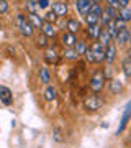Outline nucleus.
Wrapping results in <instances>:
<instances>
[{
  "label": "nucleus",
  "instance_id": "21",
  "mask_svg": "<svg viewBox=\"0 0 131 148\" xmlns=\"http://www.w3.org/2000/svg\"><path fill=\"white\" fill-rule=\"evenodd\" d=\"M39 81H41L43 84L49 86V82H51V74H49V69H48V68H41V69H39Z\"/></svg>",
  "mask_w": 131,
  "mask_h": 148
},
{
  "label": "nucleus",
  "instance_id": "40",
  "mask_svg": "<svg viewBox=\"0 0 131 148\" xmlns=\"http://www.w3.org/2000/svg\"><path fill=\"white\" fill-rule=\"evenodd\" d=\"M128 43H130V45H131V33H130V40H128Z\"/></svg>",
  "mask_w": 131,
  "mask_h": 148
},
{
  "label": "nucleus",
  "instance_id": "16",
  "mask_svg": "<svg viewBox=\"0 0 131 148\" xmlns=\"http://www.w3.org/2000/svg\"><path fill=\"white\" fill-rule=\"evenodd\" d=\"M44 59H46V63H56V61H58V51H56V49H54V48H48L46 49V53H44Z\"/></svg>",
  "mask_w": 131,
  "mask_h": 148
},
{
  "label": "nucleus",
  "instance_id": "26",
  "mask_svg": "<svg viewBox=\"0 0 131 148\" xmlns=\"http://www.w3.org/2000/svg\"><path fill=\"white\" fill-rule=\"evenodd\" d=\"M85 21H87V25H89V27H92V25H98L100 16L92 15V13H87V15H85Z\"/></svg>",
  "mask_w": 131,
  "mask_h": 148
},
{
  "label": "nucleus",
  "instance_id": "2",
  "mask_svg": "<svg viewBox=\"0 0 131 148\" xmlns=\"http://www.w3.org/2000/svg\"><path fill=\"white\" fill-rule=\"evenodd\" d=\"M105 81H107V76H105V73H103V71H97V73L92 76V79H90V82H89L90 89L94 90V92H100V90L103 89Z\"/></svg>",
  "mask_w": 131,
  "mask_h": 148
},
{
  "label": "nucleus",
  "instance_id": "20",
  "mask_svg": "<svg viewBox=\"0 0 131 148\" xmlns=\"http://www.w3.org/2000/svg\"><path fill=\"white\" fill-rule=\"evenodd\" d=\"M87 43L82 41V40H79V41H75V45H74V51L77 53V56H84V53L87 51Z\"/></svg>",
  "mask_w": 131,
  "mask_h": 148
},
{
  "label": "nucleus",
  "instance_id": "12",
  "mask_svg": "<svg viewBox=\"0 0 131 148\" xmlns=\"http://www.w3.org/2000/svg\"><path fill=\"white\" fill-rule=\"evenodd\" d=\"M28 18V21L31 23V27L33 28H39L41 30L43 25H44V20H43V16H39L38 13H30V15L26 16Z\"/></svg>",
  "mask_w": 131,
  "mask_h": 148
},
{
  "label": "nucleus",
  "instance_id": "5",
  "mask_svg": "<svg viewBox=\"0 0 131 148\" xmlns=\"http://www.w3.org/2000/svg\"><path fill=\"white\" fill-rule=\"evenodd\" d=\"M102 104H103V102L100 101L97 95H89V97L84 101V106H85L87 110H97V109L102 107Z\"/></svg>",
  "mask_w": 131,
  "mask_h": 148
},
{
  "label": "nucleus",
  "instance_id": "19",
  "mask_svg": "<svg viewBox=\"0 0 131 148\" xmlns=\"http://www.w3.org/2000/svg\"><path fill=\"white\" fill-rule=\"evenodd\" d=\"M66 27H67V32H71V33H75L80 30V23H79L77 20H74V18H69L67 21H66Z\"/></svg>",
  "mask_w": 131,
  "mask_h": 148
},
{
  "label": "nucleus",
  "instance_id": "11",
  "mask_svg": "<svg viewBox=\"0 0 131 148\" xmlns=\"http://www.w3.org/2000/svg\"><path fill=\"white\" fill-rule=\"evenodd\" d=\"M52 12L58 16L67 15V3H66V2H54V3H52Z\"/></svg>",
  "mask_w": 131,
  "mask_h": 148
},
{
  "label": "nucleus",
  "instance_id": "38",
  "mask_svg": "<svg viewBox=\"0 0 131 148\" xmlns=\"http://www.w3.org/2000/svg\"><path fill=\"white\" fill-rule=\"evenodd\" d=\"M90 2H92V3H98L100 0H90Z\"/></svg>",
  "mask_w": 131,
  "mask_h": 148
},
{
  "label": "nucleus",
  "instance_id": "7",
  "mask_svg": "<svg viewBox=\"0 0 131 148\" xmlns=\"http://www.w3.org/2000/svg\"><path fill=\"white\" fill-rule=\"evenodd\" d=\"M0 101L3 102L5 106H10L13 102V95H12V90L7 87V86H0Z\"/></svg>",
  "mask_w": 131,
  "mask_h": 148
},
{
  "label": "nucleus",
  "instance_id": "27",
  "mask_svg": "<svg viewBox=\"0 0 131 148\" xmlns=\"http://www.w3.org/2000/svg\"><path fill=\"white\" fill-rule=\"evenodd\" d=\"M25 8L28 10V13H36V10H38V3L35 2V0H26Z\"/></svg>",
  "mask_w": 131,
  "mask_h": 148
},
{
  "label": "nucleus",
  "instance_id": "24",
  "mask_svg": "<svg viewBox=\"0 0 131 148\" xmlns=\"http://www.w3.org/2000/svg\"><path fill=\"white\" fill-rule=\"evenodd\" d=\"M100 32H102L100 25H92V27H89V30H87V33H89V36L92 38V40H98Z\"/></svg>",
  "mask_w": 131,
  "mask_h": 148
},
{
  "label": "nucleus",
  "instance_id": "34",
  "mask_svg": "<svg viewBox=\"0 0 131 148\" xmlns=\"http://www.w3.org/2000/svg\"><path fill=\"white\" fill-rule=\"evenodd\" d=\"M107 3H108V7H111V8H115L116 12L121 8V3L120 0H107Z\"/></svg>",
  "mask_w": 131,
  "mask_h": 148
},
{
  "label": "nucleus",
  "instance_id": "14",
  "mask_svg": "<svg viewBox=\"0 0 131 148\" xmlns=\"http://www.w3.org/2000/svg\"><path fill=\"white\" fill-rule=\"evenodd\" d=\"M123 82H121L120 79H111L110 82H108V89H110L111 94H118V92H121L123 90Z\"/></svg>",
  "mask_w": 131,
  "mask_h": 148
},
{
  "label": "nucleus",
  "instance_id": "39",
  "mask_svg": "<svg viewBox=\"0 0 131 148\" xmlns=\"http://www.w3.org/2000/svg\"><path fill=\"white\" fill-rule=\"evenodd\" d=\"M128 56H130V59H131V49H130V51H128Z\"/></svg>",
  "mask_w": 131,
  "mask_h": 148
},
{
  "label": "nucleus",
  "instance_id": "3",
  "mask_svg": "<svg viewBox=\"0 0 131 148\" xmlns=\"http://www.w3.org/2000/svg\"><path fill=\"white\" fill-rule=\"evenodd\" d=\"M116 15H118V12L115 10V8H111V7H105L103 8V13H102V16H100V21H102V25H107V23H110V21H113L116 18Z\"/></svg>",
  "mask_w": 131,
  "mask_h": 148
},
{
  "label": "nucleus",
  "instance_id": "1",
  "mask_svg": "<svg viewBox=\"0 0 131 148\" xmlns=\"http://www.w3.org/2000/svg\"><path fill=\"white\" fill-rule=\"evenodd\" d=\"M15 23H16V27L20 28V32H21V35H23V36H33L35 28L31 27V23L28 21V18H26L25 15H16Z\"/></svg>",
  "mask_w": 131,
  "mask_h": 148
},
{
  "label": "nucleus",
  "instance_id": "33",
  "mask_svg": "<svg viewBox=\"0 0 131 148\" xmlns=\"http://www.w3.org/2000/svg\"><path fill=\"white\" fill-rule=\"evenodd\" d=\"M113 23H115V27H116V30H118V32H120V30H125V28H126V21H123L121 18H118V16L113 20Z\"/></svg>",
  "mask_w": 131,
  "mask_h": 148
},
{
  "label": "nucleus",
  "instance_id": "8",
  "mask_svg": "<svg viewBox=\"0 0 131 148\" xmlns=\"http://www.w3.org/2000/svg\"><path fill=\"white\" fill-rule=\"evenodd\" d=\"M92 49H94V54H95V63H103L105 61V48L97 41L92 45Z\"/></svg>",
  "mask_w": 131,
  "mask_h": 148
},
{
  "label": "nucleus",
  "instance_id": "6",
  "mask_svg": "<svg viewBox=\"0 0 131 148\" xmlns=\"http://www.w3.org/2000/svg\"><path fill=\"white\" fill-rule=\"evenodd\" d=\"M92 2L90 0H75V10L80 13V15H87L92 8Z\"/></svg>",
  "mask_w": 131,
  "mask_h": 148
},
{
  "label": "nucleus",
  "instance_id": "35",
  "mask_svg": "<svg viewBox=\"0 0 131 148\" xmlns=\"http://www.w3.org/2000/svg\"><path fill=\"white\" fill-rule=\"evenodd\" d=\"M7 12H8V2L0 0V13H7Z\"/></svg>",
  "mask_w": 131,
  "mask_h": 148
},
{
  "label": "nucleus",
  "instance_id": "4",
  "mask_svg": "<svg viewBox=\"0 0 131 148\" xmlns=\"http://www.w3.org/2000/svg\"><path fill=\"white\" fill-rule=\"evenodd\" d=\"M130 119H131V102H128L125 107V110H123V115H121V120H120V127H118L116 133H121L125 130L126 125H128V122H130Z\"/></svg>",
  "mask_w": 131,
  "mask_h": 148
},
{
  "label": "nucleus",
  "instance_id": "31",
  "mask_svg": "<svg viewBox=\"0 0 131 148\" xmlns=\"http://www.w3.org/2000/svg\"><path fill=\"white\" fill-rule=\"evenodd\" d=\"M58 18H59V16L56 15V13H54L52 10H49V12L46 13V15H44V20H46L48 23H54V21L58 20Z\"/></svg>",
  "mask_w": 131,
  "mask_h": 148
},
{
  "label": "nucleus",
  "instance_id": "30",
  "mask_svg": "<svg viewBox=\"0 0 131 148\" xmlns=\"http://www.w3.org/2000/svg\"><path fill=\"white\" fill-rule=\"evenodd\" d=\"M89 13H92V15H97V16H102V13H103V8H102L98 3H94Z\"/></svg>",
  "mask_w": 131,
  "mask_h": 148
},
{
  "label": "nucleus",
  "instance_id": "10",
  "mask_svg": "<svg viewBox=\"0 0 131 148\" xmlns=\"http://www.w3.org/2000/svg\"><path fill=\"white\" fill-rule=\"evenodd\" d=\"M41 33L46 38H54L56 35H58L54 23H48V21H44V25H43V28H41Z\"/></svg>",
  "mask_w": 131,
  "mask_h": 148
},
{
  "label": "nucleus",
  "instance_id": "32",
  "mask_svg": "<svg viewBox=\"0 0 131 148\" xmlns=\"http://www.w3.org/2000/svg\"><path fill=\"white\" fill-rule=\"evenodd\" d=\"M36 45H38V48H46L48 46V38L44 36V35H39L38 36V40H36Z\"/></svg>",
  "mask_w": 131,
  "mask_h": 148
},
{
  "label": "nucleus",
  "instance_id": "18",
  "mask_svg": "<svg viewBox=\"0 0 131 148\" xmlns=\"http://www.w3.org/2000/svg\"><path fill=\"white\" fill-rule=\"evenodd\" d=\"M97 41H98L103 48H107V46L111 43V38H110V35H108V32H107L105 28L100 32V36H98V40H97Z\"/></svg>",
  "mask_w": 131,
  "mask_h": 148
},
{
  "label": "nucleus",
  "instance_id": "22",
  "mask_svg": "<svg viewBox=\"0 0 131 148\" xmlns=\"http://www.w3.org/2000/svg\"><path fill=\"white\" fill-rule=\"evenodd\" d=\"M121 71H123L126 79H131V59L130 58H126L125 61L121 63Z\"/></svg>",
  "mask_w": 131,
  "mask_h": 148
},
{
  "label": "nucleus",
  "instance_id": "15",
  "mask_svg": "<svg viewBox=\"0 0 131 148\" xmlns=\"http://www.w3.org/2000/svg\"><path fill=\"white\" fill-rule=\"evenodd\" d=\"M130 30L128 28H125V30H120L118 32V35H116L115 41L118 43V45H123V43H128V40H130Z\"/></svg>",
  "mask_w": 131,
  "mask_h": 148
},
{
  "label": "nucleus",
  "instance_id": "28",
  "mask_svg": "<svg viewBox=\"0 0 131 148\" xmlns=\"http://www.w3.org/2000/svg\"><path fill=\"white\" fill-rule=\"evenodd\" d=\"M84 56H85V61H87V63H92V64L95 63V54H94V49H92V46L87 48V51L84 53Z\"/></svg>",
  "mask_w": 131,
  "mask_h": 148
},
{
  "label": "nucleus",
  "instance_id": "9",
  "mask_svg": "<svg viewBox=\"0 0 131 148\" xmlns=\"http://www.w3.org/2000/svg\"><path fill=\"white\" fill-rule=\"evenodd\" d=\"M116 58V48L113 43H110L108 46L105 48V63L107 64H111Z\"/></svg>",
  "mask_w": 131,
  "mask_h": 148
},
{
  "label": "nucleus",
  "instance_id": "36",
  "mask_svg": "<svg viewBox=\"0 0 131 148\" xmlns=\"http://www.w3.org/2000/svg\"><path fill=\"white\" fill-rule=\"evenodd\" d=\"M38 8H48L49 7V0H38Z\"/></svg>",
  "mask_w": 131,
  "mask_h": 148
},
{
  "label": "nucleus",
  "instance_id": "17",
  "mask_svg": "<svg viewBox=\"0 0 131 148\" xmlns=\"http://www.w3.org/2000/svg\"><path fill=\"white\" fill-rule=\"evenodd\" d=\"M118 18H121V20L123 21H126V23H128V21H131V8L130 7H121L120 10H118Z\"/></svg>",
  "mask_w": 131,
  "mask_h": 148
},
{
  "label": "nucleus",
  "instance_id": "13",
  "mask_svg": "<svg viewBox=\"0 0 131 148\" xmlns=\"http://www.w3.org/2000/svg\"><path fill=\"white\" fill-rule=\"evenodd\" d=\"M61 40H62V43L67 48H74V45H75V41H77V40H75V35L71 33V32H64L62 36H61Z\"/></svg>",
  "mask_w": 131,
  "mask_h": 148
},
{
  "label": "nucleus",
  "instance_id": "29",
  "mask_svg": "<svg viewBox=\"0 0 131 148\" xmlns=\"http://www.w3.org/2000/svg\"><path fill=\"white\" fill-rule=\"evenodd\" d=\"M66 59H69V61H72V59H75L77 58V53L74 51V48H67L66 51H64V54H62Z\"/></svg>",
  "mask_w": 131,
  "mask_h": 148
},
{
  "label": "nucleus",
  "instance_id": "37",
  "mask_svg": "<svg viewBox=\"0 0 131 148\" xmlns=\"http://www.w3.org/2000/svg\"><path fill=\"white\" fill-rule=\"evenodd\" d=\"M120 3H121V7H128L130 5V0H120Z\"/></svg>",
  "mask_w": 131,
  "mask_h": 148
},
{
  "label": "nucleus",
  "instance_id": "25",
  "mask_svg": "<svg viewBox=\"0 0 131 148\" xmlns=\"http://www.w3.org/2000/svg\"><path fill=\"white\" fill-rule=\"evenodd\" d=\"M103 28L107 30V32H108V35H110V38H111V40H115V38H116V35H118V30H116L115 23H113V21H110V23H107V25H105Z\"/></svg>",
  "mask_w": 131,
  "mask_h": 148
},
{
  "label": "nucleus",
  "instance_id": "23",
  "mask_svg": "<svg viewBox=\"0 0 131 148\" xmlns=\"http://www.w3.org/2000/svg\"><path fill=\"white\" fill-rule=\"evenodd\" d=\"M43 94H44V99H46L48 102H52L56 99V94H58V92H56V89H54L52 86H46V89H44Z\"/></svg>",
  "mask_w": 131,
  "mask_h": 148
}]
</instances>
